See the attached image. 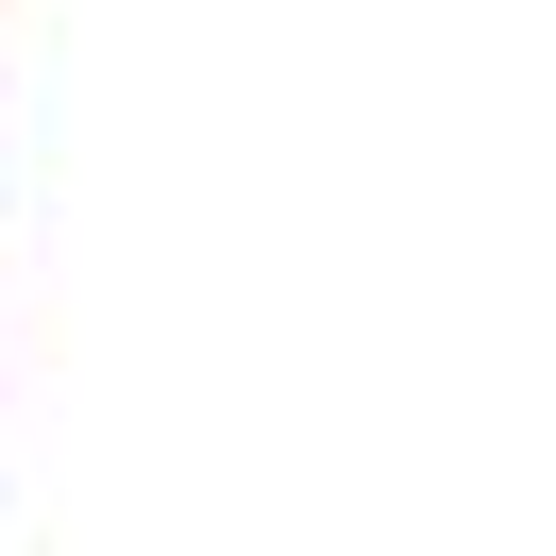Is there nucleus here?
Here are the masks:
<instances>
[]
</instances>
